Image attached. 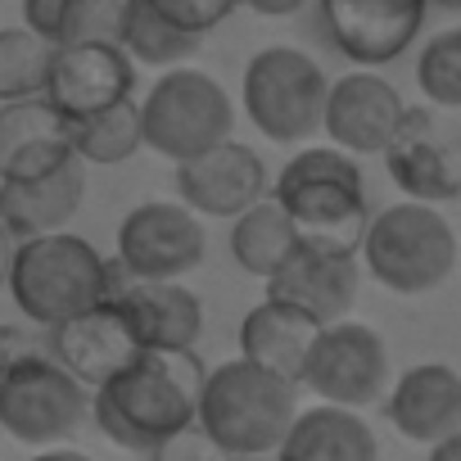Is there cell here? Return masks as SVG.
I'll return each mask as SVG.
<instances>
[{
	"label": "cell",
	"mask_w": 461,
	"mask_h": 461,
	"mask_svg": "<svg viewBox=\"0 0 461 461\" xmlns=\"http://www.w3.org/2000/svg\"><path fill=\"white\" fill-rule=\"evenodd\" d=\"M203 371L194 348H140L122 371L91 389L86 416L122 452H149L158 438L194 420Z\"/></svg>",
	"instance_id": "obj_1"
},
{
	"label": "cell",
	"mask_w": 461,
	"mask_h": 461,
	"mask_svg": "<svg viewBox=\"0 0 461 461\" xmlns=\"http://www.w3.org/2000/svg\"><path fill=\"white\" fill-rule=\"evenodd\" d=\"M294 411H299L294 380H285L249 357H230V362H217L212 371H203L194 425L236 461H258V456L276 452Z\"/></svg>",
	"instance_id": "obj_2"
},
{
	"label": "cell",
	"mask_w": 461,
	"mask_h": 461,
	"mask_svg": "<svg viewBox=\"0 0 461 461\" xmlns=\"http://www.w3.org/2000/svg\"><path fill=\"white\" fill-rule=\"evenodd\" d=\"M267 194L285 208L299 240L357 254L362 226L371 212L357 154L335 145H303L281 167V176H272Z\"/></svg>",
	"instance_id": "obj_3"
},
{
	"label": "cell",
	"mask_w": 461,
	"mask_h": 461,
	"mask_svg": "<svg viewBox=\"0 0 461 461\" xmlns=\"http://www.w3.org/2000/svg\"><path fill=\"white\" fill-rule=\"evenodd\" d=\"M357 263L393 294H434L456 267V230L438 203L398 199L366 212Z\"/></svg>",
	"instance_id": "obj_4"
},
{
	"label": "cell",
	"mask_w": 461,
	"mask_h": 461,
	"mask_svg": "<svg viewBox=\"0 0 461 461\" xmlns=\"http://www.w3.org/2000/svg\"><path fill=\"white\" fill-rule=\"evenodd\" d=\"M5 290L14 308L28 317V326L46 330L91 303L104 299L109 290V258L73 230H50V236H32L14 245Z\"/></svg>",
	"instance_id": "obj_5"
},
{
	"label": "cell",
	"mask_w": 461,
	"mask_h": 461,
	"mask_svg": "<svg viewBox=\"0 0 461 461\" xmlns=\"http://www.w3.org/2000/svg\"><path fill=\"white\" fill-rule=\"evenodd\" d=\"M236 131V100L203 68L172 64L140 100V136L167 163H181Z\"/></svg>",
	"instance_id": "obj_6"
},
{
	"label": "cell",
	"mask_w": 461,
	"mask_h": 461,
	"mask_svg": "<svg viewBox=\"0 0 461 461\" xmlns=\"http://www.w3.org/2000/svg\"><path fill=\"white\" fill-rule=\"evenodd\" d=\"M326 68L299 46H267L245 64V118L276 145H303L321 131Z\"/></svg>",
	"instance_id": "obj_7"
},
{
	"label": "cell",
	"mask_w": 461,
	"mask_h": 461,
	"mask_svg": "<svg viewBox=\"0 0 461 461\" xmlns=\"http://www.w3.org/2000/svg\"><path fill=\"white\" fill-rule=\"evenodd\" d=\"M91 407V389L77 384L46 348L0 375V429L28 447L68 443Z\"/></svg>",
	"instance_id": "obj_8"
},
{
	"label": "cell",
	"mask_w": 461,
	"mask_h": 461,
	"mask_svg": "<svg viewBox=\"0 0 461 461\" xmlns=\"http://www.w3.org/2000/svg\"><path fill=\"white\" fill-rule=\"evenodd\" d=\"M389 344L375 326L339 317L326 321L303 357L299 371V389H312L317 402H335V407H371L384 398L389 389Z\"/></svg>",
	"instance_id": "obj_9"
},
{
	"label": "cell",
	"mask_w": 461,
	"mask_h": 461,
	"mask_svg": "<svg viewBox=\"0 0 461 461\" xmlns=\"http://www.w3.org/2000/svg\"><path fill=\"white\" fill-rule=\"evenodd\" d=\"M208 254L203 217L181 199H140L118 221V267L140 281H181Z\"/></svg>",
	"instance_id": "obj_10"
},
{
	"label": "cell",
	"mask_w": 461,
	"mask_h": 461,
	"mask_svg": "<svg viewBox=\"0 0 461 461\" xmlns=\"http://www.w3.org/2000/svg\"><path fill=\"white\" fill-rule=\"evenodd\" d=\"M389 181L402 190V199L420 203H452L461 194V149L456 131L438 118V109L407 104L393 136L380 149Z\"/></svg>",
	"instance_id": "obj_11"
},
{
	"label": "cell",
	"mask_w": 461,
	"mask_h": 461,
	"mask_svg": "<svg viewBox=\"0 0 461 461\" xmlns=\"http://www.w3.org/2000/svg\"><path fill=\"white\" fill-rule=\"evenodd\" d=\"M172 167H176V199L194 217H226L230 221L249 203H258L272 185L258 149H249L236 136H226V140H217V145H208Z\"/></svg>",
	"instance_id": "obj_12"
},
{
	"label": "cell",
	"mask_w": 461,
	"mask_h": 461,
	"mask_svg": "<svg viewBox=\"0 0 461 461\" xmlns=\"http://www.w3.org/2000/svg\"><path fill=\"white\" fill-rule=\"evenodd\" d=\"M335 50L357 68L393 64L425 28L429 0H317Z\"/></svg>",
	"instance_id": "obj_13"
},
{
	"label": "cell",
	"mask_w": 461,
	"mask_h": 461,
	"mask_svg": "<svg viewBox=\"0 0 461 461\" xmlns=\"http://www.w3.org/2000/svg\"><path fill=\"white\" fill-rule=\"evenodd\" d=\"M357 294H362V263H357V254L308 245V240H299L285 254V263L267 276V299H281V303L308 312L321 326L348 317Z\"/></svg>",
	"instance_id": "obj_14"
},
{
	"label": "cell",
	"mask_w": 461,
	"mask_h": 461,
	"mask_svg": "<svg viewBox=\"0 0 461 461\" xmlns=\"http://www.w3.org/2000/svg\"><path fill=\"white\" fill-rule=\"evenodd\" d=\"M104 299L118 303L140 348H194V339L203 335V303L181 281H140L127 276L118 258H109Z\"/></svg>",
	"instance_id": "obj_15"
},
{
	"label": "cell",
	"mask_w": 461,
	"mask_h": 461,
	"mask_svg": "<svg viewBox=\"0 0 461 461\" xmlns=\"http://www.w3.org/2000/svg\"><path fill=\"white\" fill-rule=\"evenodd\" d=\"M136 91V64L113 41H77V46H50L46 86L41 95L64 118H86L104 104H118Z\"/></svg>",
	"instance_id": "obj_16"
},
{
	"label": "cell",
	"mask_w": 461,
	"mask_h": 461,
	"mask_svg": "<svg viewBox=\"0 0 461 461\" xmlns=\"http://www.w3.org/2000/svg\"><path fill=\"white\" fill-rule=\"evenodd\" d=\"M41 339H46V353L86 389H100L113 371H122L140 353L127 317L109 299H100V303H91V308L46 326Z\"/></svg>",
	"instance_id": "obj_17"
},
{
	"label": "cell",
	"mask_w": 461,
	"mask_h": 461,
	"mask_svg": "<svg viewBox=\"0 0 461 461\" xmlns=\"http://www.w3.org/2000/svg\"><path fill=\"white\" fill-rule=\"evenodd\" d=\"M402 109H407V100L398 95V86L389 77H380L371 68H353L326 86L321 136L348 154H380L384 140L393 136Z\"/></svg>",
	"instance_id": "obj_18"
},
{
	"label": "cell",
	"mask_w": 461,
	"mask_h": 461,
	"mask_svg": "<svg viewBox=\"0 0 461 461\" xmlns=\"http://www.w3.org/2000/svg\"><path fill=\"white\" fill-rule=\"evenodd\" d=\"M68 158H77L68 118L46 95L0 100V181L46 176Z\"/></svg>",
	"instance_id": "obj_19"
},
{
	"label": "cell",
	"mask_w": 461,
	"mask_h": 461,
	"mask_svg": "<svg viewBox=\"0 0 461 461\" xmlns=\"http://www.w3.org/2000/svg\"><path fill=\"white\" fill-rule=\"evenodd\" d=\"M384 416L407 438L429 447L443 434L461 429V375L447 362H416L407 366L393 389H384Z\"/></svg>",
	"instance_id": "obj_20"
},
{
	"label": "cell",
	"mask_w": 461,
	"mask_h": 461,
	"mask_svg": "<svg viewBox=\"0 0 461 461\" xmlns=\"http://www.w3.org/2000/svg\"><path fill=\"white\" fill-rule=\"evenodd\" d=\"M86 199V163L68 158L64 167L28 181H0V221L14 240L64 230Z\"/></svg>",
	"instance_id": "obj_21"
},
{
	"label": "cell",
	"mask_w": 461,
	"mask_h": 461,
	"mask_svg": "<svg viewBox=\"0 0 461 461\" xmlns=\"http://www.w3.org/2000/svg\"><path fill=\"white\" fill-rule=\"evenodd\" d=\"M272 456L276 461H380V443L362 411L317 402L308 411L303 407L294 411Z\"/></svg>",
	"instance_id": "obj_22"
},
{
	"label": "cell",
	"mask_w": 461,
	"mask_h": 461,
	"mask_svg": "<svg viewBox=\"0 0 461 461\" xmlns=\"http://www.w3.org/2000/svg\"><path fill=\"white\" fill-rule=\"evenodd\" d=\"M317 330H321V321H312L308 312H299L281 299H263L240 321V357L299 384V371H303V357H308Z\"/></svg>",
	"instance_id": "obj_23"
},
{
	"label": "cell",
	"mask_w": 461,
	"mask_h": 461,
	"mask_svg": "<svg viewBox=\"0 0 461 461\" xmlns=\"http://www.w3.org/2000/svg\"><path fill=\"white\" fill-rule=\"evenodd\" d=\"M294 245H299V236H294L285 208L272 194H263L258 203H249L245 212L230 217V258H236L240 272H249L258 281H267Z\"/></svg>",
	"instance_id": "obj_24"
},
{
	"label": "cell",
	"mask_w": 461,
	"mask_h": 461,
	"mask_svg": "<svg viewBox=\"0 0 461 461\" xmlns=\"http://www.w3.org/2000/svg\"><path fill=\"white\" fill-rule=\"evenodd\" d=\"M68 136H73V154L82 163L95 167H118L127 158H136L145 149L140 136V104L127 95L118 104H104L86 118H68Z\"/></svg>",
	"instance_id": "obj_25"
},
{
	"label": "cell",
	"mask_w": 461,
	"mask_h": 461,
	"mask_svg": "<svg viewBox=\"0 0 461 461\" xmlns=\"http://www.w3.org/2000/svg\"><path fill=\"white\" fill-rule=\"evenodd\" d=\"M203 37L176 28L172 19H163L149 0H127L122 10V28H118V50L131 59V64H145V68H172V64H185L194 50H199Z\"/></svg>",
	"instance_id": "obj_26"
},
{
	"label": "cell",
	"mask_w": 461,
	"mask_h": 461,
	"mask_svg": "<svg viewBox=\"0 0 461 461\" xmlns=\"http://www.w3.org/2000/svg\"><path fill=\"white\" fill-rule=\"evenodd\" d=\"M46 64H50V41L19 28H0V100L19 95H41L46 86Z\"/></svg>",
	"instance_id": "obj_27"
},
{
	"label": "cell",
	"mask_w": 461,
	"mask_h": 461,
	"mask_svg": "<svg viewBox=\"0 0 461 461\" xmlns=\"http://www.w3.org/2000/svg\"><path fill=\"white\" fill-rule=\"evenodd\" d=\"M416 86L438 113L461 109V28H438L420 59H416Z\"/></svg>",
	"instance_id": "obj_28"
},
{
	"label": "cell",
	"mask_w": 461,
	"mask_h": 461,
	"mask_svg": "<svg viewBox=\"0 0 461 461\" xmlns=\"http://www.w3.org/2000/svg\"><path fill=\"white\" fill-rule=\"evenodd\" d=\"M122 10H127V0H64L55 46H77V41H113L118 46Z\"/></svg>",
	"instance_id": "obj_29"
},
{
	"label": "cell",
	"mask_w": 461,
	"mask_h": 461,
	"mask_svg": "<svg viewBox=\"0 0 461 461\" xmlns=\"http://www.w3.org/2000/svg\"><path fill=\"white\" fill-rule=\"evenodd\" d=\"M149 5H154L163 19H172L176 28L203 37V32H212L217 23H226L230 10H236L240 0H149Z\"/></svg>",
	"instance_id": "obj_30"
},
{
	"label": "cell",
	"mask_w": 461,
	"mask_h": 461,
	"mask_svg": "<svg viewBox=\"0 0 461 461\" xmlns=\"http://www.w3.org/2000/svg\"><path fill=\"white\" fill-rule=\"evenodd\" d=\"M145 456H149V461H236L226 447H217L194 420L181 425V429H172L167 438H158Z\"/></svg>",
	"instance_id": "obj_31"
},
{
	"label": "cell",
	"mask_w": 461,
	"mask_h": 461,
	"mask_svg": "<svg viewBox=\"0 0 461 461\" xmlns=\"http://www.w3.org/2000/svg\"><path fill=\"white\" fill-rule=\"evenodd\" d=\"M41 348H46V339L37 335V326H0V375L14 371L19 362H28Z\"/></svg>",
	"instance_id": "obj_32"
},
{
	"label": "cell",
	"mask_w": 461,
	"mask_h": 461,
	"mask_svg": "<svg viewBox=\"0 0 461 461\" xmlns=\"http://www.w3.org/2000/svg\"><path fill=\"white\" fill-rule=\"evenodd\" d=\"M59 10H64V0H23V28L46 37L55 46V32H59Z\"/></svg>",
	"instance_id": "obj_33"
},
{
	"label": "cell",
	"mask_w": 461,
	"mask_h": 461,
	"mask_svg": "<svg viewBox=\"0 0 461 461\" xmlns=\"http://www.w3.org/2000/svg\"><path fill=\"white\" fill-rule=\"evenodd\" d=\"M240 5H249V10L263 14V19H290V14L308 10L312 0H240Z\"/></svg>",
	"instance_id": "obj_34"
},
{
	"label": "cell",
	"mask_w": 461,
	"mask_h": 461,
	"mask_svg": "<svg viewBox=\"0 0 461 461\" xmlns=\"http://www.w3.org/2000/svg\"><path fill=\"white\" fill-rule=\"evenodd\" d=\"M425 461H461V429H456V434H443V438H434Z\"/></svg>",
	"instance_id": "obj_35"
},
{
	"label": "cell",
	"mask_w": 461,
	"mask_h": 461,
	"mask_svg": "<svg viewBox=\"0 0 461 461\" xmlns=\"http://www.w3.org/2000/svg\"><path fill=\"white\" fill-rule=\"evenodd\" d=\"M14 236L5 230V221H0V290H5V276H10V258H14Z\"/></svg>",
	"instance_id": "obj_36"
},
{
	"label": "cell",
	"mask_w": 461,
	"mask_h": 461,
	"mask_svg": "<svg viewBox=\"0 0 461 461\" xmlns=\"http://www.w3.org/2000/svg\"><path fill=\"white\" fill-rule=\"evenodd\" d=\"M28 461H91L86 452H73V447H46V452H37V456H28Z\"/></svg>",
	"instance_id": "obj_37"
},
{
	"label": "cell",
	"mask_w": 461,
	"mask_h": 461,
	"mask_svg": "<svg viewBox=\"0 0 461 461\" xmlns=\"http://www.w3.org/2000/svg\"><path fill=\"white\" fill-rule=\"evenodd\" d=\"M429 5H443V10H461V0H429Z\"/></svg>",
	"instance_id": "obj_38"
}]
</instances>
